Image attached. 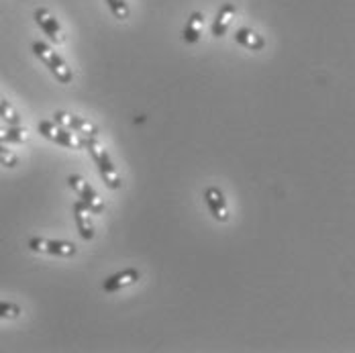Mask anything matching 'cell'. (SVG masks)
Masks as SVG:
<instances>
[{
  "label": "cell",
  "mask_w": 355,
  "mask_h": 353,
  "mask_svg": "<svg viewBox=\"0 0 355 353\" xmlns=\"http://www.w3.org/2000/svg\"><path fill=\"white\" fill-rule=\"evenodd\" d=\"M33 53H35L37 58L49 68V71L55 76V80L58 82H62V84H70L71 80H73V74H71V68L66 64V60L53 49V47H49L47 43H43V41H35L33 43Z\"/></svg>",
  "instance_id": "2"
},
{
  "label": "cell",
  "mask_w": 355,
  "mask_h": 353,
  "mask_svg": "<svg viewBox=\"0 0 355 353\" xmlns=\"http://www.w3.org/2000/svg\"><path fill=\"white\" fill-rule=\"evenodd\" d=\"M21 307L15 302H0V318H19L21 317Z\"/></svg>",
  "instance_id": "18"
},
{
  "label": "cell",
  "mask_w": 355,
  "mask_h": 353,
  "mask_svg": "<svg viewBox=\"0 0 355 353\" xmlns=\"http://www.w3.org/2000/svg\"><path fill=\"white\" fill-rule=\"evenodd\" d=\"M0 166H4V168H17L19 166L17 153H12L10 149H6L4 143H0Z\"/></svg>",
  "instance_id": "17"
},
{
  "label": "cell",
  "mask_w": 355,
  "mask_h": 353,
  "mask_svg": "<svg viewBox=\"0 0 355 353\" xmlns=\"http://www.w3.org/2000/svg\"><path fill=\"white\" fill-rule=\"evenodd\" d=\"M53 121L66 129H70L78 135H84V137H92V139H98V127L94 123H90L88 119L84 117H78V114H71V112H66V110H58L53 114Z\"/></svg>",
  "instance_id": "5"
},
{
  "label": "cell",
  "mask_w": 355,
  "mask_h": 353,
  "mask_svg": "<svg viewBox=\"0 0 355 353\" xmlns=\"http://www.w3.org/2000/svg\"><path fill=\"white\" fill-rule=\"evenodd\" d=\"M235 15H237V6H235L233 2H225V4L218 8L216 17H214L213 35L214 37L225 35V33L229 31V27H231V23H233Z\"/></svg>",
  "instance_id": "11"
},
{
  "label": "cell",
  "mask_w": 355,
  "mask_h": 353,
  "mask_svg": "<svg viewBox=\"0 0 355 353\" xmlns=\"http://www.w3.org/2000/svg\"><path fill=\"white\" fill-rule=\"evenodd\" d=\"M107 2L108 6H110V10H112V15H114L119 21H127V19H129L131 8H129L127 0H107Z\"/></svg>",
  "instance_id": "16"
},
{
  "label": "cell",
  "mask_w": 355,
  "mask_h": 353,
  "mask_svg": "<svg viewBox=\"0 0 355 353\" xmlns=\"http://www.w3.org/2000/svg\"><path fill=\"white\" fill-rule=\"evenodd\" d=\"M82 149H88V151H90L92 160H94L96 166H98V174L105 180V184H107L108 188H110V190H121L123 182H121L119 170L114 168V164H112V160H110L107 149L96 141V139H92V137L82 139Z\"/></svg>",
  "instance_id": "1"
},
{
  "label": "cell",
  "mask_w": 355,
  "mask_h": 353,
  "mask_svg": "<svg viewBox=\"0 0 355 353\" xmlns=\"http://www.w3.org/2000/svg\"><path fill=\"white\" fill-rule=\"evenodd\" d=\"M205 200L209 205V209L213 212V216L218 223H227L229 221V207H227V200H225V194L216 188V186H209L205 190Z\"/></svg>",
  "instance_id": "10"
},
{
  "label": "cell",
  "mask_w": 355,
  "mask_h": 353,
  "mask_svg": "<svg viewBox=\"0 0 355 353\" xmlns=\"http://www.w3.org/2000/svg\"><path fill=\"white\" fill-rule=\"evenodd\" d=\"M235 41H237L239 45H243L245 49H251V51H259V49L266 47V39L259 35V33H255L253 29H249V27L239 29V31L235 33Z\"/></svg>",
  "instance_id": "13"
},
{
  "label": "cell",
  "mask_w": 355,
  "mask_h": 353,
  "mask_svg": "<svg viewBox=\"0 0 355 353\" xmlns=\"http://www.w3.org/2000/svg\"><path fill=\"white\" fill-rule=\"evenodd\" d=\"M35 23L41 27V31L49 37L55 45H62V43L66 41V35H64V31H62V25H60L58 19L49 12V8H37Z\"/></svg>",
  "instance_id": "7"
},
{
  "label": "cell",
  "mask_w": 355,
  "mask_h": 353,
  "mask_svg": "<svg viewBox=\"0 0 355 353\" xmlns=\"http://www.w3.org/2000/svg\"><path fill=\"white\" fill-rule=\"evenodd\" d=\"M202 27H205V15L198 12V10H194V12L190 15V19H188L186 27H184L182 39H184L186 43H190V45L198 43L200 37H202Z\"/></svg>",
  "instance_id": "12"
},
{
  "label": "cell",
  "mask_w": 355,
  "mask_h": 353,
  "mask_svg": "<svg viewBox=\"0 0 355 353\" xmlns=\"http://www.w3.org/2000/svg\"><path fill=\"white\" fill-rule=\"evenodd\" d=\"M139 278H141V272H139V270L127 268V270L116 272V274H112L110 278H107L105 284H103V290L108 292V294H112V292H119V290H123V288H127V286L137 284L139 282Z\"/></svg>",
  "instance_id": "9"
},
{
  "label": "cell",
  "mask_w": 355,
  "mask_h": 353,
  "mask_svg": "<svg viewBox=\"0 0 355 353\" xmlns=\"http://www.w3.org/2000/svg\"><path fill=\"white\" fill-rule=\"evenodd\" d=\"M68 184L92 214H103L105 212V200L101 198V194L94 190V186L90 182H86L84 178L78 176V174H71V176H68Z\"/></svg>",
  "instance_id": "3"
},
{
  "label": "cell",
  "mask_w": 355,
  "mask_h": 353,
  "mask_svg": "<svg viewBox=\"0 0 355 353\" xmlns=\"http://www.w3.org/2000/svg\"><path fill=\"white\" fill-rule=\"evenodd\" d=\"M71 212H73V221H76V227H78V231H80V237H82L84 241H92L94 235H96L94 223H92V218H90L92 212L88 211V207H86L82 200H76V203H73Z\"/></svg>",
  "instance_id": "8"
},
{
  "label": "cell",
  "mask_w": 355,
  "mask_h": 353,
  "mask_svg": "<svg viewBox=\"0 0 355 353\" xmlns=\"http://www.w3.org/2000/svg\"><path fill=\"white\" fill-rule=\"evenodd\" d=\"M0 119H4L8 125H21V117H19L17 108L8 101H4L2 96H0Z\"/></svg>",
  "instance_id": "15"
},
{
  "label": "cell",
  "mask_w": 355,
  "mask_h": 353,
  "mask_svg": "<svg viewBox=\"0 0 355 353\" xmlns=\"http://www.w3.org/2000/svg\"><path fill=\"white\" fill-rule=\"evenodd\" d=\"M29 249L35 253H47V255H58V257H71L76 255V246L68 241H53L45 237H31Z\"/></svg>",
  "instance_id": "6"
},
{
  "label": "cell",
  "mask_w": 355,
  "mask_h": 353,
  "mask_svg": "<svg viewBox=\"0 0 355 353\" xmlns=\"http://www.w3.org/2000/svg\"><path fill=\"white\" fill-rule=\"evenodd\" d=\"M37 131H39L45 139L53 141L55 145H62V147H66V149H76V151L82 149V139H78L76 135H71L70 129L58 125L55 121H39V123H37Z\"/></svg>",
  "instance_id": "4"
},
{
  "label": "cell",
  "mask_w": 355,
  "mask_h": 353,
  "mask_svg": "<svg viewBox=\"0 0 355 353\" xmlns=\"http://www.w3.org/2000/svg\"><path fill=\"white\" fill-rule=\"evenodd\" d=\"M29 139V131L21 125H10L0 129V143H25Z\"/></svg>",
  "instance_id": "14"
}]
</instances>
